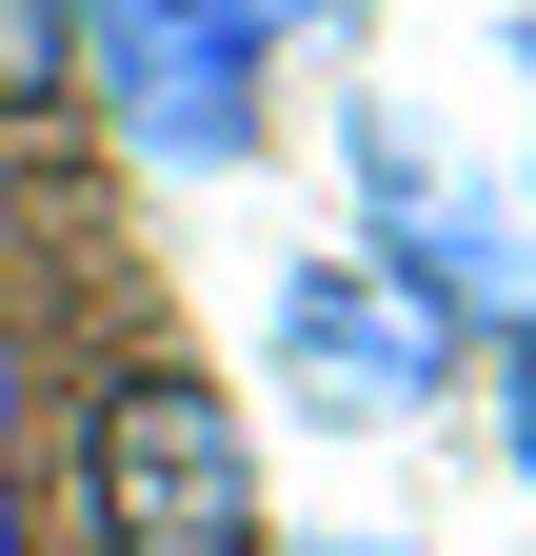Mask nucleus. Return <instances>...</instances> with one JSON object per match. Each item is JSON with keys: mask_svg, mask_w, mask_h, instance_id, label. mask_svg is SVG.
Segmentation results:
<instances>
[{"mask_svg": "<svg viewBox=\"0 0 536 556\" xmlns=\"http://www.w3.org/2000/svg\"><path fill=\"white\" fill-rule=\"evenodd\" d=\"M80 517H100V556H239L258 536L239 397L219 378H119L100 438H80Z\"/></svg>", "mask_w": 536, "mask_h": 556, "instance_id": "1", "label": "nucleus"}, {"mask_svg": "<svg viewBox=\"0 0 536 556\" xmlns=\"http://www.w3.org/2000/svg\"><path fill=\"white\" fill-rule=\"evenodd\" d=\"M339 160H358V219H378V258H397V299H437V318H536V219H516L477 160H437L418 119H358Z\"/></svg>", "mask_w": 536, "mask_h": 556, "instance_id": "2", "label": "nucleus"}, {"mask_svg": "<svg viewBox=\"0 0 536 556\" xmlns=\"http://www.w3.org/2000/svg\"><path fill=\"white\" fill-rule=\"evenodd\" d=\"M258 0H80V60L100 100L140 119V160H239L258 139Z\"/></svg>", "mask_w": 536, "mask_h": 556, "instance_id": "3", "label": "nucleus"}, {"mask_svg": "<svg viewBox=\"0 0 536 556\" xmlns=\"http://www.w3.org/2000/svg\"><path fill=\"white\" fill-rule=\"evenodd\" d=\"M437 378H457V318L397 299L378 258H298L279 278V397L298 417H418Z\"/></svg>", "mask_w": 536, "mask_h": 556, "instance_id": "4", "label": "nucleus"}, {"mask_svg": "<svg viewBox=\"0 0 536 556\" xmlns=\"http://www.w3.org/2000/svg\"><path fill=\"white\" fill-rule=\"evenodd\" d=\"M60 60H80V0H0V119H40Z\"/></svg>", "mask_w": 536, "mask_h": 556, "instance_id": "5", "label": "nucleus"}, {"mask_svg": "<svg viewBox=\"0 0 536 556\" xmlns=\"http://www.w3.org/2000/svg\"><path fill=\"white\" fill-rule=\"evenodd\" d=\"M497 457H516V477H536V318H516V338H497Z\"/></svg>", "mask_w": 536, "mask_h": 556, "instance_id": "6", "label": "nucleus"}, {"mask_svg": "<svg viewBox=\"0 0 536 556\" xmlns=\"http://www.w3.org/2000/svg\"><path fill=\"white\" fill-rule=\"evenodd\" d=\"M258 21H339V0H258Z\"/></svg>", "mask_w": 536, "mask_h": 556, "instance_id": "7", "label": "nucleus"}, {"mask_svg": "<svg viewBox=\"0 0 536 556\" xmlns=\"http://www.w3.org/2000/svg\"><path fill=\"white\" fill-rule=\"evenodd\" d=\"M516 100H536V40H516Z\"/></svg>", "mask_w": 536, "mask_h": 556, "instance_id": "8", "label": "nucleus"}]
</instances>
